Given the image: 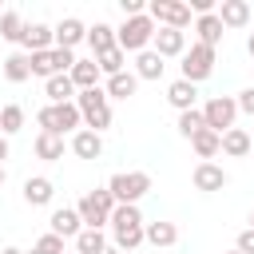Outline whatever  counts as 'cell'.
I'll list each match as a JSON object with an SVG mask.
<instances>
[{
    "instance_id": "60d3db41",
    "label": "cell",
    "mask_w": 254,
    "mask_h": 254,
    "mask_svg": "<svg viewBox=\"0 0 254 254\" xmlns=\"http://www.w3.org/2000/svg\"><path fill=\"white\" fill-rule=\"evenodd\" d=\"M0 254H24V250H20V246H4Z\"/></svg>"
},
{
    "instance_id": "7402d4cb",
    "label": "cell",
    "mask_w": 254,
    "mask_h": 254,
    "mask_svg": "<svg viewBox=\"0 0 254 254\" xmlns=\"http://www.w3.org/2000/svg\"><path fill=\"white\" fill-rule=\"evenodd\" d=\"M135 91H139L135 71H119V75H111V79L103 83V95H107V99H131Z\"/></svg>"
},
{
    "instance_id": "44dd1931",
    "label": "cell",
    "mask_w": 254,
    "mask_h": 254,
    "mask_svg": "<svg viewBox=\"0 0 254 254\" xmlns=\"http://www.w3.org/2000/svg\"><path fill=\"white\" fill-rule=\"evenodd\" d=\"M143 242H151V246H175L179 242V226L175 222H143Z\"/></svg>"
},
{
    "instance_id": "4fadbf2b",
    "label": "cell",
    "mask_w": 254,
    "mask_h": 254,
    "mask_svg": "<svg viewBox=\"0 0 254 254\" xmlns=\"http://www.w3.org/2000/svg\"><path fill=\"white\" fill-rule=\"evenodd\" d=\"M48 226H52V234H56V238H75V234L83 230V222H79L75 206H60V210H52Z\"/></svg>"
},
{
    "instance_id": "d6a6232c",
    "label": "cell",
    "mask_w": 254,
    "mask_h": 254,
    "mask_svg": "<svg viewBox=\"0 0 254 254\" xmlns=\"http://www.w3.org/2000/svg\"><path fill=\"white\" fill-rule=\"evenodd\" d=\"M103 246H107L103 230H91V226H83V230L75 234V250H79V254H99Z\"/></svg>"
},
{
    "instance_id": "8992f818",
    "label": "cell",
    "mask_w": 254,
    "mask_h": 254,
    "mask_svg": "<svg viewBox=\"0 0 254 254\" xmlns=\"http://www.w3.org/2000/svg\"><path fill=\"white\" fill-rule=\"evenodd\" d=\"M107 190H111L115 206H119V202H135V206H139V198L151 190V175H147V171H119V175L107 179Z\"/></svg>"
},
{
    "instance_id": "ab89813d",
    "label": "cell",
    "mask_w": 254,
    "mask_h": 254,
    "mask_svg": "<svg viewBox=\"0 0 254 254\" xmlns=\"http://www.w3.org/2000/svg\"><path fill=\"white\" fill-rule=\"evenodd\" d=\"M246 52H250V60H254V32L246 36Z\"/></svg>"
},
{
    "instance_id": "2e32d148",
    "label": "cell",
    "mask_w": 254,
    "mask_h": 254,
    "mask_svg": "<svg viewBox=\"0 0 254 254\" xmlns=\"http://www.w3.org/2000/svg\"><path fill=\"white\" fill-rule=\"evenodd\" d=\"M71 155H75V159H99V155H103V135L79 127V131L71 135Z\"/></svg>"
},
{
    "instance_id": "3957f363",
    "label": "cell",
    "mask_w": 254,
    "mask_h": 254,
    "mask_svg": "<svg viewBox=\"0 0 254 254\" xmlns=\"http://www.w3.org/2000/svg\"><path fill=\"white\" fill-rule=\"evenodd\" d=\"M75 107H79V119L87 123V131L103 135L111 127V99L103 95V87H91V91H75Z\"/></svg>"
},
{
    "instance_id": "52a82bcc",
    "label": "cell",
    "mask_w": 254,
    "mask_h": 254,
    "mask_svg": "<svg viewBox=\"0 0 254 254\" xmlns=\"http://www.w3.org/2000/svg\"><path fill=\"white\" fill-rule=\"evenodd\" d=\"M214 75V48H206V44H190L187 52H183V75L179 79H187V83H202V79H210Z\"/></svg>"
},
{
    "instance_id": "ee69618b",
    "label": "cell",
    "mask_w": 254,
    "mask_h": 254,
    "mask_svg": "<svg viewBox=\"0 0 254 254\" xmlns=\"http://www.w3.org/2000/svg\"><path fill=\"white\" fill-rule=\"evenodd\" d=\"M250 230H254V210H250Z\"/></svg>"
},
{
    "instance_id": "d590c367",
    "label": "cell",
    "mask_w": 254,
    "mask_h": 254,
    "mask_svg": "<svg viewBox=\"0 0 254 254\" xmlns=\"http://www.w3.org/2000/svg\"><path fill=\"white\" fill-rule=\"evenodd\" d=\"M234 250H238V254H254V230H250V226H246V230L238 234V242H234Z\"/></svg>"
},
{
    "instance_id": "cb8c5ba5",
    "label": "cell",
    "mask_w": 254,
    "mask_h": 254,
    "mask_svg": "<svg viewBox=\"0 0 254 254\" xmlns=\"http://www.w3.org/2000/svg\"><path fill=\"white\" fill-rule=\"evenodd\" d=\"M163 71H167V64H163V56H155L151 48L135 56V79H163Z\"/></svg>"
},
{
    "instance_id": "e575fe53",
    "label": "cell",
    "mask_w": 254,
    "mask_h": 254,
    "mask_svg": "<svg viewBox=\"0 0 254 254\" xmlns=\"http://www.w3.org/2000/svg\"><path fill=\"white\" fill-rule=\"evenodd\" d=\"M28 254H67V250H64V238H56V234L48 230V234H44V238L28 250Z\"/></svg>"
},
{
    "instance_id": "5bb4252c",
    "label": "cell",
    "mask_w": 254,
    "mask_h": 254,
    "mask_svg": "<svg viewBox=\"0 0 254 254\" xmlns=\"http://www.w3.org/2000/svg\"><path fill=\"white\" fill-rule=\"evenodd\" d=\"M214 16L222 20V28H246L250 24V4L246 0H222L214 8Z\"/></svg>"
},
{
    "instance_id": "ac0fdd59",
    "label": "cell",
    "mask_w": 254,
    "mask_h": 254,
    "mask_svg": "<svg viewBox=\"0 0 254 254\" xmlns=\"http://www.w3.org/2000/svg\"><path fill=\"white\" fill-rule=\"evenodd\" d=\"M167 103H171L175 111H190V107L198 103V87L187 83V79H175V83H167Z\"/></svg>"
},
{
    "instance_id": "4316f807",
    "label": "cell",
    "mask_w": 254,
    "mask_h": 254,
    "mask_svg": "<svg viewBox=\"0 0 254 254\" xmlns=\"http://www.w3.org/2000/svg\"><path fill=\"white\" fill-rule=\"evenodd\" d=\"M87 44H91V52H95V56L111 52V48H115V28H111V24H103V20H95V24L87 28Z\"/></svg>"
},
{
    "instance_id": "f35d334b",
    "label": "cell",
    "mask_w": 254,
    "mask_h": 254,
    "mask_svg": "<svg viewBox=\"0 0 254 254\" xmlns=\"http://www.w3.org/2000/svg\"><path fill=\"white\" fill-rule=\"evenodd\" d=\"M8 151H12V147H8V139L0 135V167H4V159H8Z\"/></svg>"
},
{
    "instance_id": "7c38bea8",
    "label": "cell",
    "mask_w": 254,
    "mask_h": 254,
    "mask_svg": "<svg viewBox=\"0 0 254 254\" xmlns=\"http://www.w3.org/2000/svg\"><path fill=\"white\" fill-rule=\"evenodd\" d=\"M52 32H56V48H67V52H75V44H83V40H87V24H83V20H75V16H64Z\"/></svg>"
},
{
    "instance_id": "4dcf8cb0",
    "label": "cell",
    "mask_w": 254,
    "mask_h": 254,
    "mask_svg": "<svg viewBox=\"0 0 254 254\" xmlns=\"http://www.w3.org/2000/svg\"><path fill=\"white\" fill-rule=\"evenodd\" d=\"M36 155H40L44 163H56V159H64V139H60V135H48V131H40V135H36Z\"/></svg>"
},
{
    "instance_id": "484cf974",
    "label": "cell",
    "mask_w": 254,
    "mask_h": 254,
    "mask_svg": "<svg viewBox=\"0 0 254 254\" xmlns=\"http://www.w3.org/2000/svg\"><path fill=\"white\" fill-rule=\"evenodd\" d=\"M67 75H71L75 91H91V87H99V67H95V60H75V67H71Z\"/></svg>"
},
{
    "instance_id": "ba28073f",
    "label": "cell",
    "mask_w": 254,
    "mask_h": 254,
    "mask_svg": "<svg viewBox=\"0 0 254 254\" xmlns=\"http://www.w3.org/2000/svg\"><path fill=\"white\" fill-rule=\"evenodd\" d=\"M198 111H202L206 131H214V135L230 131V127H234V119H238V103H234V95H214V99H206Z\"/></svg>"
},
{
    "instance_id": "277c9868",
    "label": "cell",
    "mask_w": 254,
    "mask_h": 254,
    "mask_svg": "<svg viewBox=\"0 0 254 254\" xmlns=\"http://www.w3.org/2000/svg\"><path fill=\"white\" fill-rule=\"evenodd\" d=\"M36 123H40V131H48V135H75L79 131V107L75 103H48V107H40L36 111Z\"/></svg>"
},
{
    "instance_id": "e0dca14e",
    "label": "cell",
    "mask_w": 254,
    "mask_h": 254,
    "mask_svg": "<svg viewBox=\"0 0 254 254\" xmlns=\"http://www.w3.org/2000/svg\"><path fill=\"white\" fill-rule=\"evenodd\" d=\"M56 198V187H52V179H44V175H32V179H24V202L28 206H48Z\"/></svg>"
},
{
    "instance_id": "9c48e42d",
    "label": "cell",
    "mask_w": 254,
    "mask_h": 254,
    "mask_svg": "<svg viewBox=\"0 0 254 254\" xmlns=\"http://www.w3.org/2000/svg\"><path fill=\"white\" fill-rule=\"evenodd\" d=\"M147 16L155 20V28H179V32H187V24H190V8L183 0H151Z\"/></svg>"
},
{
    "instance_id": "5b68a950",
    "label": "cell",
    "mask_w": 254,
    "mask_h": 254,
    "mask_svg": "<svg viewBox=\"0 0 254 254\" xmlns=\"http://www.w3.org/2000/svg\"><path fill=\"white\" fill-rule=\"evenodd\" d=\"M111 210H115V198H111V190H107V187H95V190H87V194L75 202L79 222H83V226H91V230H103V226H107V218H111Z\"/></svg>"
},
{
    "instance_id": "7bdbcfd3",
    "label": "cell",
    "mask_w": 254,
    "mask_h": 254,
    "mask_svg": "<svg viewBox=\"0 0 254 254\" xmlns=\"http://www.w3.org/2000/svg\"><path fill=\"white\" fill-rule=\"evenodd\" d=\"M0 187H4V167H0Z\"/></svg>"
},
{
    "instance_id": "603a6c76",
    "label": "cell",
    "mask_w": 254,
    "mask_h": 254,
    "mask_svg": "<svg viewBox=\"0 0 254 254\" xmlns=\"http://www.w3.org/2000/svg\"><path fill=\"white\" fill-rule=\"evenodd\" d=\"M44 95H48V103H75V83H71V75H52V79H44Z\"/></svg>"
},
{
    "instance_id": "1f68e13d",
    "label": "cell",
    "mask_w": 254,
    "mask_h": 254,
    "mask_svg": "<svg viewBox=\"0 0 254 254\" xmlns=\"http://www.w3.org/2000/svg\"><path fill=\"white\" fill-rule=\"evenodd\" d=\"M24 127V107L20 103H8V107H0V135L8 139V135H16Z\"/></svg>"
},
{
    "instance_id": "836d02e7",
    "label": "cell",
    "mask_w": 254,
    "mask_h": 254,
    "mask_svg": "<svg viewBox=\"0 0 254 254\" xmlns=\"http://www.w3.org/2000/svg\"><path fill=\"white\" fill-rule=\"evenodd\" d=\"M202 127H206V123H202V111H198V107H190V111H179V135H183V139H194Z\"/></svg>"
},
{
    "instance_id": "d4e9b609",
    "label": "cell",
    "mask_w": 254,
    "mask_h": 254,
    "mask_svg": "<svg viewBox=\"0 0 254 254\" xmlns=\"http://www.w3.org/2000/svg\"><path fill=\"white\" fill-rule=\"evenodd\" d=\"M4 79H8V83H24V79H32V60H28V52H12V56H4Z\"/></svg>"
},
{
    "instance_id": "f546056e",
    "label": "cell",
    "mask_w": 254,
    "mask_h": 254,
    "mask_svg": "<svg viewBox=\"0 0 254 254\" xmlns=\"http://www.w3.org/2000/svg\"><path fill=\"white\" fill-rule=\"evenodd\" d=\"M95 67H99V75H119V71H127V52H119V48H111V52H103V56H95Z\"/></svg>"
},
{
    "instance_id": "bcb514c9",
    "label": "cell",
    "mask_w": 254,
    "mask_h": 254,
    "mask_svg": "<svg viewBox=\"0 0 254 254\" xmlns=\"http://www.w3.org/2000/svg\"><path fill=\"white\" fill-rule=\"evenodd\" d=\"M230 254H238V250H230Z\"/></svg>"
},
{
    "instance_id": "f1b7e54d",
    "label": "cell",
    "mask_w": 254,
    "mask_h": 254,
    "mask_svg": "<svg viewBox=\"0 0 254 254\" xmlns=\"http://www.w3.org/2000/svg\"><path fill=\"white\" fill-rule=\"evenodd\" d=\"M0 40H8V44H20L24 40V16L20 12H0Z\"/></svg>"
},
{
    "instance_id": "c3c4849f",
    "label": "cell",
    "mask_w": 254,
    "mask_h": 254,
    "mask_svg": "<svg viewBox=\"0 0 254 254\" xmlns=\"http://www.w3.org/2000/svg\"><path fill=\"white\" fill-rule=\"evenodd\" d=\"M250 139H254V135H250Z\"/></svg>"
},
{
    "instance_id": "6da1fadb",
    "label": "cell",
    "mask_w": 254,
    "mask_h": 254,
    "mask_svg": "<svg viewBox=\"0 0 254 254\" xmlns=\"http://www.w3.org/2000/svg\"><path fill=\"white\" fill-rule=\"evenodd\" d=\"M107 226H111V246L119 250V254H131L139 242H143V210L135 206V202H119L115 210H111V218H107Z\"/></svg>"
},
{
    "instance_id": "f6af8a7d",
    "label": "cell",
    "mask_w": 254,
    "mask_h": 254,
    "mask_svg": "<svg viewBox=\"0 0 254 254\" xmlns=\"http://www.w3.org/2000/svg\"><path fill=\"white\" fill-rule=\"evenodd\" d=\"M67 254H79V250H67Z\"/></svg>"
},
{
    "instance_id": "8fae6325",
    "label": "cell",
    "mask_w": 254,
    "mask_h": 254,
    "mask_svg": "<svg viewBox=\"0 0 254 254\" xmlns=\"http://www.w3.org/2000/svg\"><path fill=\"white\" fill-rule=\"evenodd\" d=\"M190 179H194V190H202V194H214V190H222V187L230 183V175H226L218 163H198Z\"/></svg>"
},
{
    "instance_id": "9a60e30c",
    "label": "cell",
    "mask_w": 254,
    "mask_h": 254,
    "mask_svg": "<svg viewBox=\"0 0 254 254\" xmlns=\"http://www.w3.org/2000/svg\"><path fill=\"white\" fill-rule=\"evenodd\" d=\"M24 48H28V56L32 52H48V48H56V32L48 28V24H24V40H20Z\"/></svg>"
},
{
    "instance_id": "8d00e7d4",
    "label": "cell",
    "mask_w": 254,
    "mask_h": 254,
    "mask_svg": "<svg viewBox=\"0 0 254 254\" xmlns=\"http://www.w3.org/2000/svg\"><path fill=\"white\" fill-rule=\"evenodd\" d=\"M234 103H238V111H246V115H254V87H246V91H238V95H234Z\"/></svg>"
},
{
    "instance_id": "30bf717a",
    "label": "cell",
    "mask_w": 254,
    "mask_h": 254,
    "mask_svg": "<svg viewBox=\"0 0 254 254\" xmlns=\"http://www.w3.org/2000/svg\"><path fill=\"white\" fill-rule=\"evenodd\" d=\"M151 52H155V56H163V60L183 56V52H187V32H179V28H155Z\"/></svg>"
},
{
    "instance_id": "74e56055",
    "label": "cell",
    "mask_w": 254,
    "mask_h": 254,
    "mask_svg": "<svg viewBox=\"0 0 254 254\" xmlns=\"http://www.w3.org/2000/svg\"><path fill=\"white\" fill-rule=\"evenodd\" d=\"M119 8H123V20H127V16H143V12H147V4H143V0H119Z\"/></svg>"
},
{
    "instance_id": "83f0119b",
    "label": "cell",
    "mask_w": 254,
    "mask_h": 254,
    "mask_svg": "<svg viewBox=\"0 0 254 254\" xmlns=\"http://www.w3.org/2000/svg\"><path fill=\"white\" fill-rule=\"evenodd\" d=\"M190 147H194V155H198L202 163H210V159L222 151V135H214V131H206V127H202V131L190 139Z\"/></svg>"
},
{
    "instance_id": "d6986e66",
    "label": "cell",
    "mask_w": 254,
    "mask_h": 254,
    "mask_svg": "<svg viewBox=\"0 0 254 254\" xmlns=\"http://www.w3.org/2000/svg\"><path fill=\"white\" fill-rule=\"evenodd\" d=\"M194 32H198V44H206V48H218L222 36H226V28H222V20L214 12L210 16H194Z\"/></svg>"
},
{
    "instance_id": "ffe728a7",
    "label": "cell",
    "mask_w": 254,
    "mask_h": 254,
    "mask_svg": "<svg viewBox=\"0 0 254 254\" xmlns=\"http://www.w3.org/2000/svg\"><path fill=\"white\" fill-rule=\"evenodd\" d=\"M254 151V139H250V131H242V127H230V131H222V155H230V159H242V155H250Z\"/></svg>"
},
{
    "instance_id": "7dc6e473",
    "label": "cell",
    "mask_w": 254,
    "mask_h": 254,
    "mask_svg": "<svg viewBox=\"0 0 254 254\" xmlns=\"http://www.w3.org/2000/svg\"><path fill=\"white\" fill-rule=\"evenodd\" d=\"M250 87H254V83H250Z\"/></svg>"
},
{
    "instance_id": "7a4b0ae2",
    "label": "cell",
    "mask_w": 254,
    "mask_h": 254,
    "mask_svg": "<svg viewBox=\"0 0 254 254\" xmlns=\"http://www.w3.org/2000/svg\"><path fill=\"white\" fill-rule=\"evenodd\" d=\"M151 40H155V20L143 12V16H127L119 28H115V48L119 52H147L151 48Z\"/></svg>"
},
{
    "instance_id": "b9f144b4",
    "label": "cell",
    "mask_w": 254,
    "mask_h": 254,
    "mask_svg": "<svg viewBox=\"0 0 254 254\" xmlns=\"http://www.w3.org/2000/svg\"><path fill=\"white\" fill-rule=\"evenodd\" d=\"M99 254H119V250H115V246H111V242H107V246H103V250H99Z\"/></svg>"
}]
</instances>
